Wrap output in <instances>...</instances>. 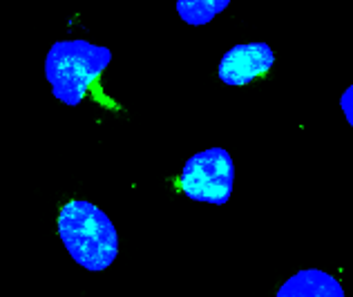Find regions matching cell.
Instances as JSON below:
<instances>
[{
	"instance_id": "obj_1",
	"label": "cell",
	"mask_w": 353,
	"mask_h": 297,
	"mask_svg": "<svg viewBox=\"0 0 353 297\" xmlns=\"http://www.w3.org/2000/svg\"><path fill=\"white\" fill-rule=\"evenodd\" d=\"M59 237L79 266L105 271L119 255V235L103 210L90 201H68L59 212Z\"/></svg>"
},
{
	"instance_id": "obj_2",
	"label": "cell",
	"mask_w": 353,
	"mask_h": 297,
	"mask_svg": "<svg viewBox=\"0 0 353 297\" xmlns=\"http://www.w3.org/2000/svg\"><path fill=\"white\" fill-rule=\"evenodd\" d=\"M112 61V52L88 41H59L45 59V76L54 96L65 105H79Z\"/></svg>"
},
{
	"instance_id": "obj_3",
	"label": "cell",
	"mask_w": 353,
	"mask_h": 297,
	"mask_svg": "<svg viewBox=\"0 0 353 297\" xmlns=\"http://www.w3.org/2000/svg\"><path fill=\"white\" fill-rule=\"evenodd\" d=\"M233 183L235 163L224 147H210L192 154L179 177V188L185 197L212 206H224L233 194Z\"/></svg>"
},
{
	"instance_id": "obj_4",
	"label": "cell",
	"mask_w": 353,
	"mask_h": 297,
	"mask_svg": "<svg viewBox=\"0 0 353 297\" xmlns=\"http://www.w3.org/2000/svg\"><path fill=\"white\" fill-rule=\"evenodd\" d=\"M275 54L266 43H244L230 48L219 61V79L226 85H248L273 68Z\"/></svg>"
},
{
	"instance_id": "obj_5",
	"label": "cell",
	"mask_w": 353,
	"mask_h": 297,
	"mask_svg": "<svg viewBox=\"0 0 353 297\" xmlns=\"http://www.w3.org/2000/svg\"><path fill=\"white\" fill-rule=\"evenodd\" d=\"M275 297H345V289L333 275L306 268L289 277Z\"/></svg>"
},
{
	"instance_id": "obj_6",
	"label": "cell",
	"mask_w": 353,
	"mask_h": 297,
	"mask_svg": "<svg viewBox=\"0 0 353 297\" xmlns=\"http://www.w3.org/2000/svg\"><path fill=\"white\" fill-rule=\"evenodd\" d=\"M228 5V0H176V12H179L183 23L199 27L208 25Z\"/></svg>"
},
{
	"instance_id": "obj_7",
	"label": "cell",
	"mask_w": 353,
	"mask_h": 297,
	"mask_svg": "<svg viewBox=\"0 0 353 297\" xmlns=\"http://www.w3.org/2000/svg\"><path fill=\"white\" fill-rule=\"evenodd\" d=\"M340 105H342V112L347 116V123L353 125V88L345 90V94L340 99Z\"/></svg>"
}]
</instances>
